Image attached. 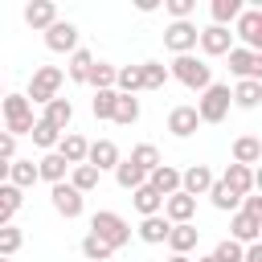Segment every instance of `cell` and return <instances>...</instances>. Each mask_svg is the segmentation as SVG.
Segmentation results:
<instances>
[{
	"mask_svg": "<svg viewBox=\"0 0 262 262\" xmlns=\"http://www.w3.org/2000/svg\"><path fill=\"white\" fill-rule=\"evenodd\" d=\"M168 78H176L180 86H188V90H205L209 82H213V66L205 61V57H196V53H180V57H172V66H168Z\"/></svg>",
	"mask_w": 262,
	"mask_h": 262,
	"instance_id": "cell-1",
	"label": "cell"
},
{
	"mask_svg": "<svg viewBox=\"0 0 262 262\" xmlns=\"http://www.w3.org/2000/svg\"><path fill=\"white\" fill-rule=\"evenodd\" d=\"M0 123H4V131H8L12 139H20V135L33 131L37 115H33V106H29L25 94H4V98H0Z\"/></svg>",
	"mask_w": 262,
	"mask_h": 262,
	"instance_id": "cell-2",
	"label": "cell"
},
{
	"mask_svg": "<svg viewBox=\"0 0 262 262\" xmlns=\"http://www.w3.org/2000/svg\"><path fill=\"white\" fill-rule=\"evenodd\" d=\"M90 233H94L98 242H106L111 250H123V246L131 242V225H127V217L115 213V209H98V213L90 217Z\"/></svg>",
	"mask_w": 262,
	"mask_h": 262,
	"instance_id": "cell-3",
	"label": "cell"
},
{
	"mask_svg": "<svg viewBox=\"0 0 262 262\" xmlns=\"http://www.w3.org/2000/svg\"><path fill=\"white\" fill-rule=\"evenodd\" d=\"M61 82H66L61 66H37L33 78H29V90H25L29 106H45L49 98H57V94H61Z\"/></svg>",
	"mask_w": 262,
	"mask_h": 262,
	"instance_id": "cell-4",
	"label": "cell"
},
{
	"mask_svg": "<svg viewBox=\"0 0 262 262\" xmlns=\"http://www.w3.org/2000/svg\"><path fill=\"white\" fill-rule=\"evenodd\" d=\"M229 86L225 82H209L205 90H201V98H196V119L201 123H225V115H229Z\"/></svg>",
	"mask_w": 262,
	"mask_h": 262,
	"instance_id": "cell-5",
	"label": "cell"
},
{
	"mask_svg": "<svg viewBox=\"0 0 262 262\" xmlns=\"http://www.w3.org/2000/svg\"><path fill=\"white\" fill-rule=\"evenodd\" d=\"M233 33L242 37V49L262 53V8H242V16L233 20Z\"/></svg>",
	"mask_w": 262,
	"mask_h": 262,
	"instance_id": "cell-6",
	"label": "cell"
},
{
	"mask_svg": "<svg viewBox=\"0 0 262 262\" xmlns=\"http://www.w3.org/2000/svg\"><path fill=\"white\" fill-rule=\"evenodd\" d=\"M225 57H229V74L237 82H262V53H250V49L233 45Z\"/></svg>",
	"mask_w": 262,
	"mask_h": 262,
	"instance_id": "cell-7",
	"label": "cell"
},
{
	"mask_svg": "<svg viewBox=\"0 0 262 262\" xmlns=\"http://www.w3.org/2000/svg\"><path fill=\"white\" fill-rule=\"evenodd\" d=\"M49 205H53V209H57L66 221H74V217H82V209H86V196L61 180V184H49Z\"/></svg>",
	"mask_w": 262,
	"mask_h": 262,
	"instance_id": "cell-8",
	"label": "cell"
},
{
	"mask_svg": "<svg viewBox=\"0 0 262 262\" xmlns=\"http://www.w3.org/2000/svg\"><path fill=\"white\" fill-rule=\"evenodd\" d=\"M196 33H201V29H196L192 20H168L164 45H168L176 57H180V53H192V49H196Z\"/></svg>",
	"mask_w": 262,
	"mask_h": 262,
	"instance_id": "cell-9",
	"label": "cell"
},
{
	"mask_svg": "<svg viewBox=\"0 0 262 262\" xmlns=\"http://www.w3.org/2000/svg\"><path fill=\"white\" fill-rule=\"evenodd\" d=\"M45 49H49V53H74V49H78V25L57 16V20L45 29Z\"/></svg>",
	"mask_w": 262,
	"mask_h": 262,
	"instance_id": "cell-10",
	"label": "cell"
},
{
	"mask_svg": "<svg viewBox=\"0 0 262 262\" xmlns=\"http://www.w3.org/2000/svg\"><path fill=\"white\" fill-rule=\"evenodd\" d=\"M123 160V151H119V143L115 139H94L90 147H86V164L102 176V172H115V164Z\"/></svg>",
	"mask_w": 262,
	"mask_h": 262,
	"instance_id": "cell-11",
	"label": "cell"
},
{
	"mask_svg": "<svg viewBox=\"0 0 262 262\" xmlns=\"http://www.w3.org/2000/svg\"><path fill=\"white\" fill-rule=\"evenodd\" d=\"M196 45H201V53H205V57H225V53L233 49V33H229V29H221V25H209V29H201V33H196Z\"/></svg>",
	"mask_w": 262,
	"mask_h": 262,
	"instance_id": "cell-12",
	"label": "cell"
},
{
	"mask_svg": "<svg viewBox=\"0 0 262 262\" xmlns=\"http://www.w3.org/2000/svg\"><path fill=\"white\" fill-rule=\"evenodd\" d=\"M213 180H217V176H213V168H209V164H188V168L180 172V192L196 201V196H205V192H209V184H213Z\"/></svg>",
	"mask_w": 262,
	"mask_h": 262,
	"instance_id": "cell-13",
	"label": "cell"
},
{
	"mask_svg": "<svg viewBox=\"0 0 262 262\" xmlns=\"http://www.w3.org/2000/svg\"><path fill=\"white\" fill-rule=\"evenodd\" d=\"M262 237V217H250V213H229V242L237 246H254Z\"/></svg>",
	"mask_w": 262,
	"mask_h": 262,
	"instance_id": "cell-14",
	"label": "cell"
},
{
	"mask_svg": "<svg viewBox=\"0 0 262 262\" xmlns=\"http://www.w3.org/2000/svg\"><path fill=\"white\" fill-rule=\"evenodd\" d=\"M164 221L168 225H184V221H192L196 217V201L192 196H184V192H172V196H164Z\"/></svg>",
	"mask_w": 262,
	"mask_h": 262,
	"instance_id": "cell-15",
	"label": "cell"
},
{
	"mask_svg": "<svg viewBox=\"0 0 262 262\" xmlns=\"http://www.w3.org/2000/svg\"><path fill=\"white\" fill-rule=\"evenodd\" d=\"M53 20H57V4H53V0H29V4H25V25H29V29L45 33Z\"/></svg>",
	"mask_w": 262,
	"mask_h": 262,
	"instance_id": "cell-16",
	"label": "cell"
},
{
	"mask_svg": "<svg viewBox=\"0 0 262 262\" xmlns=\"http://www.w3.org/2000/svg\"><path fill=\"white\" fill-rule=\"evenodd\" d=\"M86 147H90V139H86V135L66 131V135L57 139V147H53V151H57V156H61V160L74 168V164H86Z\"/></svg>",
	"mask_w": 262,
	"mask_h": 262,
	"instance_id": "cell-17",
	"label": "cell"
},
{
	"mask_svg": "<svg viewBox=\"0 0 262 262\" xmlns=\"http://www.w3.org/2000/svg\"><path fill=\"white\" fill-rule=\"evenodd\" d=\"M41 119H45L49 127H57V131L66 135V131H70V123H74V102L57 94V98H49V102H45V115H41Z\"/></svg>",
	"mask_w": 262,
	"mask_h": 262,
	"instance_id": "cell-18",
	"label": "cell"
},
{
	"mask_svg": "<svg viewBox=\"0 0 262 262\" xmlns=\"http://www.w3.org/2000/svg\"><path fill=\"white\" fill-rule=\"evenodd\" d=\"M196 127H201V119H196V111H192V106H172V111H168V131H172L176 139L196 135Z\"/></svg>",
	"mask_w": 262,
	"mask_h": 262,
	"instance_id": "cell-19",
	"label": "cell"
},
{
	"mask_svg": "<svg viewBox=\"0 0 262 262\" xmlns=\"http://www.w3.org/2000/svg\"><path fill=\"white\" fill-rule=\"evenodd\" d=\"M147 188H156L160 196H172V192H180V168H172V164H160V168H151V172H147Z\"/></svg>",
	"mask_w": 262,
	"mask_h": 262,
	"instance_id": "cell-20",
	"label": "cell"
},
{
	"mask_svg": "<svg viewBox=\"0 0 262 262\" xmlns=\"http://www.w3.org/2000/svg\"><path fill=\"white\" fill-rule=\"evenodd\" d=\"M196 237H201L196 221H184V225H172L164 242H168V250H172V254H188V250H196Z\"/></svg>",
	"mask_w": 262,
	"mask_h": 262,
	"instance_id": "cell-21",
	"label": "cell"
},
{
	"mask_svg": "<svg viewBox=\"0 0 262 262\" xmlns=\"http://www.w3.org/2000/svg\"><path fill=\"white\" fill-rule=\"evenodd\" d=\"M229 192H237V196H246V192H254V168H242V164H229L221 176H217Z\"/></svg>",
	"mask_w": 262,
	"mask_h": 262,
	"instance_id": "cell-22",
	"label": "cell"
},
{
	"mask_svg": "<svg viewBox=\"0 0 262 262\" xmlns=\"http://www.w3.org/2000/svg\"><path fill=\"white\" fill-rule=\"evenodd\" d=\"M258 160H262V139H258V135H237V139H233V164L254 168Z\"/></svg>",
	"mask_w": 262,
	"mask_h": 262,
	"instance_id": "cell-23",
	"label": "cell"
},
{
	"mask_svg": "<svg viewBox=\"0 0 262 262\" xmlns=\"http://www.w3.org/2000/svg\"><path fill=\"white\" fill-rule=\"evenodd\" d=\"M70 176V164L57 156V151H45L41 160H37V180H49V184H61Z\"/></svg>",
	"mask_w": 262,
	"mask_h": 262,
	"instance_id": "cell-24",
	"label": "cell"
},
{
	"mask_svg": "<svg viewBox=\"0 0 262 262\" xmlns=\"http://www.w3.org/2000/svg\"><path fill=\"white\" fill-rule=\"evenodd\" d=\"M8 184L20 188V192H29V188L37 184V160H20V156H16V160L8 164Z\"/></svg>",
	"mask_w": 262,
	"mask_h": 262,
	"instance_id": "cell-25",
	"label": "cell"
},
{
	"mask_svg": "<svg viewBox=\"0 0 262 262\" xmlns=\"http://www.w3.org/2000/svg\"><path fill=\"white\" fill-rule=\"evenodd\" d=\"M90 66H94V53L78 45V49L70 53V61H66V70H61V74H66L70 82H78V86H86V74H90Z\"/></svg>",
	"mask_w": 262,
	"mask_h": 262,
	"instance_id": "cell-26",
	"label": "cell"
},
{
	"mask_svg": "<svg viewBox=\"0 0 262 262\" xmlns=\"http://www.w3.org/2000/svg\"><path fill=\"white\" fill-rule=\"evenodd\" d=\"M168 221H164V213H156V217H139V242H147V246H164V237H168Z\"/></svg>",
	"mask_w": 262,
	"mask_h": 262,
	"instance_id": "cell-27",
	"label": "cell"
},
{
	"mask_svg": "<svg viewBox=\"0 0 262 262\" xmlns=\"http://www.w3.org/2000/svg\"><path fill=\"white\" fill-rule=\"evenodd\" d=\"M131 205H135V213H139V217H156V213L164 209V196H160L156 188H147V184H139V188L131 192Z\"/></svg>",
	"mask_w": 262,
	"mask_h": 262,
	"instance_id": "cell-28",
	"label": "cell"
},
{
	"mask_svg": "<svg viewBox=\"0 0 262 262\" xmlns=\"http://www.w3.org/2000/svg\"><path fill=\"white\" fill-rule=\"evenodd\" d=\"M229 102L242 106V111H254V106L262 102V82H237V86L229 90Z\"/></svg>",
	"mask_w": 262,
	"mask_h": 262,
	"instance_id": "cell-29",
	"label": "cell"
},
{
	"mask_svg": "<svg viewBox=\"0 0 262 262\" xmlns=\"http://www.w3.org/2000/svg\"><path fill=\"white\" fill-rule=\"evenodd\" d=\"M98 180H102V176H98L90 164H74V168H70V176H66V184H70V188H78L82 196H86V192H94V188H98Z\"/></svg>",
	"mask_w": 262,
	"mask_h": 262,
	"instance_id": "cell-30",
	"label": "cell"
},
{
	"mask_svg": "<svg viewBox=\"0 0 262 262\" xmlns=\"http://www.w3.org/2000/svg\"><path fill=\"white\" fill-rule=\"evenodd\" d=\"M25 205V192L12 188V184H0V225H12V217L20 213Z\"/></svg>",
	"mask_w": 262,
	"mask_h": 262,
	"instance_id": "cell-31",
	"label": "cell"
},
{
	"mask_svg": "<svg viewBox=\"0 0 262 262\" xmlns=\"http://www.w3.org/2000/svg\"><path fill=\"white\" fill-rule=\"evenodd\" d=\"M115 74H119V66L94 57V66H90V74H86V86H94V90H115Z\"/></svg>",
	"mask_w": 262,
	"mask_h": 262,
	"instance_id": "cell-32",
	"label": "cell"
},
{
	"mask_svg": "<svg viewBox=\"0 0 262 262\" xmlns=\"http://www.w3.org/2000/svg\"><path fill=\"white\" fill-rule=\"evenodd\" d=\"M143 90V74H139V66H119V74H115V94H139Z\"/></svg>",
	"mask_w": 262,
	"mask_h": 262,
	"instance_id": "cell-33",
	"label": "cell"
},
{
	"mask_svg": "<svg viewBox=\"0 0 262 262\" xmlns=\"http://www.w3.org/2000/svg\"><path fill=\"white\" fill-rule=\"evenodd\" d=\"M111 123H119V127H131V123H139V98H131V94H119V98H115V111H111Z\"/></svg>",
	"mask_w": 262,
	"mask_h": 262,
	"instance_id": "cell-34",
	"label": "cell"
},
{
	"mask_svg": "<svg viewBox=\"0 0 262 262\" xmlns=\"http://www.w3.org/2000/svg\"><path fill=\"white\" fill-rule=\"evenodd\" d=\"M127 160H131V164H135V168H139L143 176H147L151 168H160V164H164V160H160V147H156V143H135Z\"/></svg>",
	"mask_w": 262,
	"mask_h": 262,
	"instance_id": "cell-35",
	"label": "cell"
},
{
	"mask_svg": "<svg viewBox=\"0 0 262 262\" xmlns=\"http://www.w3.org/2000/svg\"><path fill=\"white\" fill-rule=\"evenodd\" d=\"M242 8H246L242 0H213V4H209V12H213V25H221V29H229V25L242 16Z\"/></svg>",
	"mask_w": 262,
	"mask_h": 262,
	"instance_id": "cell-36",
	"label": "cell"
},
{
	"mask_svg": "<svg viewBox=\"0 0 262 262\" xmlns=\"http://www.w3.org/2000/svg\"><path fill=\"white\" fill-rule=\"evenodd\" d=\"M205 196H209V201H213V209H221V213H237V205H242V196H237V192H229L221 180H213Z\"/></svg>",
	"mask_w": 262,
	"mask_h": 262,
	"instance_id": "cell-37",
	"label": "cell"
},
{
	"mask_svg": "<svg viewBox=\"0 0 262 262\" xmlns=\"http://www.w3.org/2000/svg\"><path fill=\"white\" fill-rule=\"evenodd\" d=\"M139 74H143V90H164L168 86V66L164 61H139Z\"/></svg>",
	"mask_w": 262,
	"mask_h": 262,
	"instance_id": "cell-38",
	"label": "cell"
},
{
	"mask_svg": "<svg viewBox=\"0 0 262 262\" xmlns=\"http://www.w3.org/2000/svg\"><path fill=\"white\" fill-rule=\"evenodd\" d=\"M115 180H119V188H127V192H135L139 184H147V176H143L131 160H119V164H115Z\"/></svg>",
	"mask_w": 262,
	"mask_h": 262,
	"instance_id": "cell-39",
	"label": "cell"
},
{
	"mask_svg": "<svg viewBox=\"0 0 262 262\" xmlns=\"http://www.w3.org/2000/svg\"><path fill=\"white\" fill-rule=\"evenodd\" d=\"M29 135H33V143H37L41 151H53V147H57V139H61V131H57V127H49L45 119H37Z\"/></svg>",
	"mask_w": 262,
	"mask_h": 262,
	"instance_id": "cell-40",
	"label": "cell"
},
{
	"mask_svg": "<svg viewBox=\"0 0 262 262\" xmlns=\"http://www.w3.org/2000/svg\"><path fill=\"white\" fill-rule=\"evenodd\" d=\"M111 254H115V250H111L106 242H98L94 233L82 237V258H86V262H111Z\"/></svg>",
	"mask_w": 262,
	"mask_h": 262,
	"instance_id": "cell-41",
	"label": "cell"
},
{
	"mask_svg": "<svg viewBox=\"0 0 262 262\" xmlns=\"http://www.w3.org/2000/svg\"><path fill=\"white\" fill-rule=\"evenodd\" d=\"M20 246H25V233L16 225H0V258H12Z\"/></svg>",
	"mask_w": 262,
	"mask_h": 262,
	"instance_id": "cell-42",
	"label": "cell"
},
{
	"mask_svg": "<svg viewBox=\"0 0 262 262\" xmlns=\"http://www.w3.org/2000/svg\"><path fill=\"white\" fill-rule=\"evenodd\" d=\"M115 90H94V98H90V111H94V119H111V111H115Z\"/></svg>",
	"mask_w": 262,
	"mask_h": 262,
	"instance_id": "cell-43",
	"label": "cell"
},
{
	"mask_svg": "<svg viewBox=\"0 0 262 262\" xmlns=\"http://www.w3.org/2000/svg\"><path fill=\"white\" fill-rule=\"evenodd\" d=\"M242 250H246V246H237V242L221 237V242L213 246V258H217V262H242Z\"/></svg>",
	"mask_w": 262,
	"mask_h": 262,
	"instance_id": "cell-44",
	"label": "cell"
},
{
	"mask_svg": "<svg viewBox=\"0 0 262 262\" xmlns=\"http://www.w3.org/2000/svg\"><path fill=\"white\" fill-rule=\"evenodd\" d=\"M164 8H168V16H172V20H192L196 0H164Z\"/></svg>",
	"mask_w": 262,
	"mask_h": 262,
	"instance_id": "cell-45",
	"label": "cell"
},
{
	"mask_svg": "<svg viewBox=\"0 0 262 262\" xmlns=\"http://www.w3.org/2000/svg\"><path fill=\"white\" fill-rule=\"evenodd\" d=\"M0 160H16V139L8 131H0Z\"/></svg>",
	"mask_w": 262,
	"mask_h": 262,
	"instance_id": "cell-46",
	"label": "cell"
},
{
	"mask_svg": "<svg viewBox=\"0 0 262 262\" xmlns=\"http://www.w3.org/2000/svg\"><path fill=\"white\" fill-rule=\"evenodd\" d=\"M242 262H262V242L246 246V250H242Z\"/></svg>",
	"mask_w": 262,
	"mask_h": 262,
	"instance_id": "cell-47",
	"label": "cell"
},
{
	"mask_svg": "<svg viewBox=\"0 0 262 262\" xmlns=\"http://www.w3.org/2000/svg\"><path fill=\"white\" fill-rule=\"evenodd\" d=\"M8 164L12 160H0V184H8Z\"/></svg>",
	"mask_w": 262,
	"mask_h": 262,
	"instance_id": "cell-48",
	"label": "cell"
},
{
	"mask_svg": "<svg viewBox=\"0 0 262 262\" xmlns=\"http://www.w3.org/2000/svg\"><path fill=\"white\" fill-rule=\"evenodd\" d=\"M168 262H192V258H188V254H172Z\"/></svg>",
	"mask_w": 262,
	"mask_h": 262,
	"instance_id": "cell-49",
	"label": "cell"
},
{
	"mask_svg": "<svg viewBox=\"0 0 262 262\" xmlns=\"http://www.w3.org/2000/svg\"><path fill=\"white\" fill-rule=\"evenodd\" d=\"M192 262H217V258H213V254H201V258H192Z\"/></svg>",
	"mask_w": 262,
	"mask_h": 262,
	"instance_id": "cell-50",
	"label": "cell"
},
{
	"mask_svg": "<svg viewBox=\"0 0 262 262\" xmlns=\"http://www.w3.org/2000/svg\"><path fill=\"white\" fill-rule=\"evenodd\" d=\"M0 262H12V258H0Z\"/></svg>",
	"mask_w": 262,
	"mask_h": 262,
	"instance_id": "cell-51",
	"label": "cell"
},
{
	"mask_svg": "<svg viewBox=\"0 0 262 262\" xmlns=\"http://www.w3.org/2000/svg\"><path fill=\"white\" fill-rule=\"evenodd\" d=\"M0 131H4V123H0Z\"/></svg>",
	"mask_w": 262,
	"mask_h": 262,
	"instance_id": "cell-52",
	"label": "cell"
},
{
	"mask_svg": "<svg viewBox=\"0 0 262 262\" xmlns=\"http://www.w3.org/2000/svg\"><path fill=\"white\" fill-rule=\"evenodd\" d=\"M0 98H4V94H0Z\"/></svg>",
	"mask_w": 262,
	"mask_h": 262,
	"instance_id": "cell-53",
	"label": "cell"
}]
</instances>
